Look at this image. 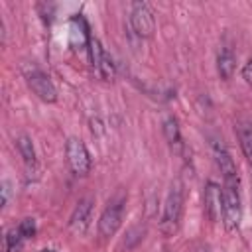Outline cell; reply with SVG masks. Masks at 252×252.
<instances>
[{"label":"cell","mask_w":252,"mask_h":252,"mask_svg":"<svg viewBox=\"0 0 252 252\" xmlns=\"http://www.w3.org/2000/svg\"><path fill=\"white\" fill-rule=\"evenodd\" d=\"M183 201H185L183 183L177 179L171 183V187L167 191L163 215H161V222H159V228L165 236H171L177 232V228L181 224V215H183Z\"/></svg>","instance_id":"obj_1"},{"label":"cell","mask_w":252,"mask_h":252,"mask_svg":"<svg viewBox=\"0 0 252 252\" xmlns=\"http://www.w3.org/2000/svg\"><path fill=\"white\" fill-rule=\"evenodd\" d=\"M222 205H224L222 222L226 224V228H236L242 219L240 179H226L222 183Z\"/></svg>","instance_id":"obj_2"},{"label":"cell","mask_w":252,"mask_h":252,"mask_svg":"<svg viewBox=\"0 0 252 252\" xmlns=\"http://www.w3.org/2000/svg\"><path fill=\"white\" fill-rule=\"evenodd\" d=\"M24 77H26L28 87L32 89V93L37 98H41L43 102H55L57 100V91H55L51 79L41 69H37L35 65H28V67H24Z\"/></svg>","instance_id":"obj_3"},{"label":"cell","mask_w":252,"mask_h":252,"mask_svg":"<svg viewBox=\"0 0 252 252\" xmlns=\"http://www.w3.org/2000/svg\"><path fill=\"white\" fill-rule=\"evenodd\" d=\"M65 152H67V163H69V167L75 175L85 177V175L91 173V167H93L91 154L79 138H69L67 146H65Z\"/></svg>","instance_id":"obj_4"},{"label":"cell","mask_w":252,"mask_h":252,"mask_svg":"<svg viewBox=\"0 0 252 252\" xmlns=\"http://www.w3.org/2000/svg\"><path fill=\"white\" fill-rule=\"evenodd\" d=\"M130 26L140 37H152L156 30L154 14L146 2H132L130 6Z\"/></svg>","instance_id":"obj_5"},{"label":"cell","mask_w":252,"mask_h":252,"mask_svg":"<svg viewBox=\"0 0 252 252\" xmlns=\"http://www.w3.org/2000/svg\"><path fill=\"white\" fill-rule=\"evenodd\" d=\"M122 215H124V199L110 201L98 219V232L102 238H110L116 234V230L122 224Z\"/></svg>","instance_id":"obj_6"},{"label":"cell","mask_w":252,"mask_h":252,"mask_svg":"<svg viewBox=\"0 0 252 252\" xmlns=\"http://www.w3.org/2000/svg\"><path fill=\"white\" fill-rule=\"evenodd\" d=\"M203 201H205V213H207L209 220H213V222H222V217H224L222 187L217 185L215 181H209V183L205 185Z\"/></svg>","instance_id":"obj_7"},{"label":"cell","mask_w":252,"mask_h":252,"mask_svg":"<svg viewBox=\"0 0 252 252\" xmlns=\"http://www.w3.org/2000/svg\"><path fill=\"white\" fill-rule=\"evenodd\" d=\"M91 215H93V201L91 199H83L77 203L71 219H69V228L75 234H85L91 226Z\"/></svg>","instance_id":"obj_8"},{"label":"cell","mask_w":252,"mask_h":252,"mask_svg":"<svg viewBox=\"0 0 252 252\" xmlns=\"http://www.w3.org/2000/svg\"><path fill=\"white\" fill-rule=\"evenodd\" d=\"M213 158H215L217 167L222 173V181H226V179H238V171H236L234 159L230 158L228 150L220 142H215L213 144Z\"/></svg>","instance_id":"obj_9"},{"label":"cell","mask_w":252,"mask_h":252,"mask_svg":"<svg viewBox=\"0 0 252 252\" xmlns=\"http://www.w3.org/2000/svg\"><path fill=\"white\" fill-rule=\"evenodd\" d=\"M234 67H236V55L230 47H220L217 53V71L220 75V79L228 81L234 75Z\"/></svg>","instance_id":"obj_10"},{"label":"cell","mask_w":252,"mask_h":252,"mask_svg":"<svg viewBox=\"0 0 252 252\" xmlns=\"http://www.w3.org/2000/svg\"><path fill=\"white\" fill-rule=\"evenodd\" d=\"M163 136L171 148H181V132H179V124L175 118L169 116L163 120Z\"/></svg>","instance_id":"obj_11"},{"label":"cell","mask_w":252,"mask_h":252,"mask_svg":"<svg viewBox=\"0 0 252 252\" xmlns=\"http://www.w3.org/2000/svg\"><path fill=\"white\" fill-rule=\"evenodd\" d=\"M236 134H238V142H240V148L248 159V163L252 165V126L250 124H240L236 128Z\"/></svg>","instance_id":"obj_12"},{"label":"cell","mask_w":252,"mask_h":252,"mask_svg":"<svg viewBox=\"0 0 252 252\" xmlns=\"http://www.w3.org/2000/svg\"><path fill=\"white\" fill-rule=\"evenodd\" d=\"M16 146H18V152L24 158L26 163H33L35 161V150H33V144H32V140L28 136H20Z\"/></svg>","instance_id":"obj_13"},{"label":"cell","mask_w":252,"mask_h":252,"mask_svg":"<svg viewBox=\"0 0 252 252\" xmlns=\"http://www.w3.org/2000/svg\"><path fill=\"white\" fill-rule=\"evenodd\" d=\"M94 71H96L104 81H112V79H114L116 69H114V63H112V59H110L108 53L102 55V59H100V63H98V67H96Z\"/></svg>","instance_id":"obj_14"},{"label":"cell","mask_w":252,"mask_h":252,"mask_svg":"<svg viewBox=\"0 0 252 252\" xmlns=\"http://www.w3.org/2000/svg\"><path fill=\"white\" fill-rule=\"evenodd\" d=\"M24 234L20 232V228L16 226V228H12V230H8V234H6V252H18L20 248H22V244H24Z\"/></svg>","instance_id":"obj_15"},{"label":"cell","mask_w":252,"mask_h":252,"mask_svg":"<svg viewBox=\"0 0 252 252\" xmlns=\"http://www.w3.org/2000/svg\"><path fill=\"white\" fill-rule=\"evenodd\" d=\"M89 53H91V63H93V67L96 69L98 63H100V59H102V55H104V49H102L100 41H98L96 37H93V35H91V39H89Z\"/></svg>","instance_id":"obj_16"},{"label":"cell","mask_w":252,"mask_h":252,"mask_svg":"<svg viewBox=\"0 0 252 252\" xmlns=\"http://www.w3.org/2000/svg\"><path fill=\"white\" fill-rule=\"evenodd\" d=\"M18 228H20V232L24 234V238L28 240V238H32V236L35 234V220H33V219H24V220L18 224Z\"/></svg>","instance_id":"obj_17"},{"label":"cell","mask_w":252,"mask_h":252,"mask_svg":"<svg viewBox=\"0 0 252 252\" xmlns=\"http://www.w3.org/2000/svg\"><path fill=\"white\" fill-rule=\"evenodd\" d=\"M242 79L246 81V85L252 87V59H248V63L242 67Z\"/></svg>","instance_id":"obj_18"},{"label":"cell","mask_w":252,"mask_h":252,"mask_svg":"<svg viewBox=\"0 0 252 252\" xmlns=\"http://www.w3.org/2000/svg\"><path fill=\"white\" fill-rule=\"evenodd\" d=\"M41 252H53V250H41Z\"/></svg>","instance_id":"obj_19"},{"label":"cell","mask_w":252,"mask_h":252,"mask_svg":"<svg viewBox=\"0 0 252 252\" xmlns=\"http://www.w3.org/2000/svg\"><path fill=\"white\" fill-rule=\"evenodd\" d=\"M163 252H169V250H163Z\"/></svg>","instance_id":"obj_20"}]
</instances>
